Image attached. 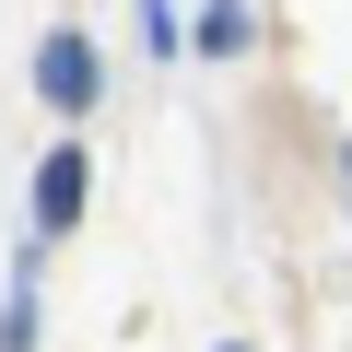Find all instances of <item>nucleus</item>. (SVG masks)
Returning <instances> with one entry per match:
<instances>
[{
	"label": "nucleus",
	"instance_id": "1",
	"mask_svg": "<svg viewBox=\"0 0 352 352\" xmlns=\"http://www.w3.org/2000/svg\"><path fill=\"white\" fill-rule=\"evenodd\" d=\"M71 212H82V153H47V176H36V223L59 235Z\"/></svg>",
	"mask_w": 352,
	"mask_h": 352
},
{
	"label": "nucleus",
	"instance_id": "2",
	"mask_svg": "<svg viewBox=\"0 0 352 352\" xmlns=\"http://www.w3.org/2000/svg\"><path fill=\"white\" fill-rule=\"evenodd\" d=\"M36 71H47V94H59V106H82V94H94V47H82V36H47V59H36Z\"/></svg>",
	"mask_w": 352,
	"mask_h": 352
}]
</instances>
